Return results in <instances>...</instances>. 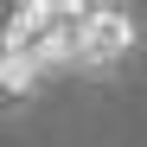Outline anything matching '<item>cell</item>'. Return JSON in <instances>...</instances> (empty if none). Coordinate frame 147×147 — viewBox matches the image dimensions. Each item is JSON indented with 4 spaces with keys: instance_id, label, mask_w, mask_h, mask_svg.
Returning <instances> with one entry per match:
<instances>
[{
    "instance_id": "6da1fadb",
    "label": "cell",
    "mask_w": 147,
    "mask_h": 147,
    "mask_svg": "<svg viewBox=\"0 0 147 147\" xmlns=\"http://www.w3.org/2000/svg\"><path fill=\"white\" fill-rule=\"evenodd\" d=\"M141 45V19L121 13V7H90L83 13V32H77V70H115Z\"/></svg>"
}]
</instances>
